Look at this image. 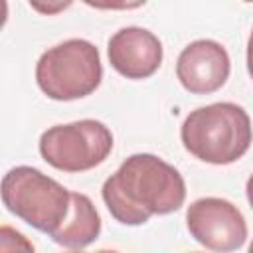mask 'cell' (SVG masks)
Returning a JSON list of instances; mask_svg holds the SVG:
<instances>
[{"mask_svg":"<svg viewBox=\"0 0 253 253\" xmlns=\"http://www.w3.org/2000/svg\"><path fill=\"white\" fill-rule=\"evenodd\" d=\"M229 55L213 40H196L182 49L176 61V77L194 95H210L221 89L229 77Z\"/></svg>","mask_w":253,"mask_h":253,"instance_id":"cell-7","label":"cell"},{"mask_svg":"<svg viewBox=\"0 0 253 253\" xmlns=\"http://www.w3.org/2000/svg\"><path fill=\"white\" fill-rule=\"evenodd\" d=\"M249 251H251V253H253V241H251V245H249Z\"/></svg>","mask_w":253,"mask_h":253,"instance_id":"cell-14","label":"cell"},{"mask_svg":"<svg viewBox=\"0 0 253 253\" xmlns=\"http://www.w3.org/2000/svg\"><path fill=\"white\" fill-rule=\"evenodd\" d=\"M2 202L10 213L51 235L65 221L71 192L32 166H16L2 178Z\"/></svg>","mask_w":253,"mask_h":253,"instance_id":"cell-3","label":"cell"},{"mask_svg":"<svg viewBox=\"0 0 253 253\" xmlns=\"http://www.w3.org/2000/svg\"><path fill=\"white\" fill-rule=\"evenodd\" d=\"M111 215L123 225H142L152 215H166L186 200L182 174L154 154L128 156L101 188Z\"/></svg>","mask_w":253,"mask_h":253,"instance_id":"cell-1","label":"cell"},{"mask_svg":"<svg viewBox=\"0 0 253 253\" xmlns=\"http://www.w3.org/2000/svg\"><path fill=\"white\" fill-rule=\"evenodd\" d=\"M186 225L190 235L211 251H235L247 239L243 213L223 198H200L190 204Z\"/></svg>","mask_w":253,"mask_h":253,"instance_id":"cell-6","label":"cell"},{"mask_svg":"<svg viewBox=\"0 0 253 253\" xmlns=\"http://www.w3.org/2000/svg\"><path fill=\"white\" fill-rule=\"evenodd\" d=\"M243 2H253V0H243Z\"/></svg>","mask_w":253,"mask_h":253,"instance_id":"cell-15","label":"cell"},{"mask_svg":"<svg viewBox=\"0 0 253 253\" xmlns=\"http://www.w3.org/2000/svg\"><path fill=\"white\" fill-rule=\"evenodd\" d=\"M247 71L253 79V30H251V36H249V42H247Z\"/></svg>","mask_w":253,"mask_h":253,"instance_id":"cell-12","label":"cell"},{"mask_svg":"<svg viewBox=\"0 0 253 253\" xmlns=\"http://www.w3.org/2000/svg\"><path fill=\"white\" fill-rule=\"evenodd\" d=\"M103 79L99 49L87 40H67L42 53L36 65L38 87L55 101L91 95Z\"/></svg>","mask_w":253,"mask_h":253,"instance_id":"cell-4","label":"cell"},{"mask_svg":"<svg viewBox=\"0 0 253 253\" xmlns=\"http://www.w3.org/2000/svg\"><path fill=\"white\" fill-rule=\"evenodd\" d=\"M83 2L97 10H134L146 4V0H83Z\"/></svg>","mask_w":253,"mask_h":253,"instance_id":"cell-10","label":"cell"},{"mask_svg":"<svg viewBox=\"0 0 253 253\" xmlns=\"http://www.w3.org/2000/svg\"><path fill=\"white\" fill-rule=\"evenodd\" d=\"M180 138L194 158L208 164H231L251 146V119L235 103H211L184 119Z\"/></svg>","mask_w":253,"mask_h":253,"instance_id":"cell-2","label":"cell"},{"mask_svg":"<svg viewBox=\"0 0 253 253\" xmlns=\"http://www.w3.org/2000/svg\"><path fill=\"white\" fill-rule=\"evenodd\" d=\"M28 2H30V6H32L38 14L55 16V14L63 12L65 8H69L73 0H28Z\"/></svg>","mask_w":253,"mask_h":253,"instance_id":"cell-11","label":"cell"},{"mask_svg":"<svg viewBox=\"0 0 253 253\" xmlns=\"http://www.w3.org/2000/svg\"><path fill=\"white\" fill-rule=\"evenodd\" d=\"M101 233V217L85 194L71 192V208L65 221L49 237L67 249H83Z\"/></svg>","mask_w":253,"mask_h":253,"instance_id":"cell-9","label":"cell"},{"mask_svg":"<svg viewBox=\"0 0 253 253\" xmlns=\"http://www.w3.org/2000/svg\"><path fill=\"white\" fill-rule=\"evenodd\" d=\"M111 67L126 79H146L154 75L162 63L160 40L138 26L121 28L107 45Z\"/></svg>","mask_w":253,"mask_h":253,"instance_id":"cell-8","label":"cell"},{"mask_svg":"<svg viewBox=\"0 0 253 253\" xmlns=\"http://www.w3.org/2000/svg\"><path fill=\"white\" fill-rule=\"evenodd\" d=\"M113 150L111 130L95 119H83L69 125H55L40 136L42 158L63 172H85L101 162Z\"/></svg>","mask_w":253,"mask_h":253,"instance_id":"cell-5","label":"cell"},{"mask_svg":"<svg viewBox=\"0 0 253 253\" xmlns=\"http://www.w3.org/2000/svg\"><path fill=\"white\" fill-rule=\"evenodd\" d=\"M245 192H247V200H249V206L253 208V174L249 176L247 184H245Z\"/></svg>","mask_w":253,"mask_h":253,"instance_id":"cell-13","label":"cell"}]
</instances>
